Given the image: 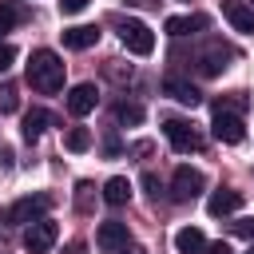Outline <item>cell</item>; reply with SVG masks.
Returning a JSON list of instances; mask_svg holds the SVG:
<instances>
[{
  "instance_id": "obj_23",
  "label": "cell",
  "mask_w": 254,
  "mask_h": 254,
  "mask_svg": "<svg viewBox=\"0 0 254 254\" xmlns=\"http://www.w3.org/2000/svg\"><path fill=\"white\" fill-rule=\"evenodd\" d=\"M0 111H16V87H0Z\"/></svg>"
},
{
  "instance_id": "obj_29",
  "label": "cell",
  "mask_w": 254,
  "mask_h": 254,
  "mask_svg": "<svg viewBox=\"0 0 254 254\" xmlns=\"http://www.w3.org/2000/svg\"><path fill=\"white\" fill-rule=\"evenodd\" d=\"M143 187H147V190H151V194H155V198H159V179H155V175H151V171H147V175H143Z\"/></svg>"
},
{
  "instance_id": "obj_11",
  "label": "cell",
  "mask_w": 254,
  "mask_h": 254,
  "mask_svg": "<svg viewBox=\"0 0 254 254\" xmlns=\"http://www.w3.org/2000/svg\"><path fill=\"white\" fill-rule=\"evenodd\" d=\"M95 103H99L95 83H75V87L67 91V111H71V115H91Z\"/></svg>"
},
{
  "instance_id": "obj_16",
  "label": "cell",
  "mask_w": 254,
  "mask_h": 254,
  "mask_svg": "<svg viewBox=\"0 0 254 254\" xmlns=\"http://www.w3.org/2000/svg\"><path fill=\"white\" fill-rule=\"evenodd\" d=\"M52 123H56V119H52L44 107H32V111L24 115V139H28V143H36V139H40V135H44Z\"/></svg>"
},
{
  "instance_id": "obj_25",
  "label": "cell",
  "mask_w": 254,
  "mask_h": 254,
  "mask_svg": "<svg viewBox=\"0 0 254 254\" xmlns=\"http://www.w3.org/2000/svg\"><path fill=\"white\" fill-rule=\"evenodd\" d=\"M87 4H91V0H60V12H64V16H75V12H83Z\"/></svg>"
},
{
  "instance_id": "obj_30",
  "label": "cell",
  "mask_w": 254,
  "mask_h": 254,
  "mask_svg": "<svg viewBox=\"0 0 254 254\" xmlns=\"http://www.w3.org/2000/svg\"><path fill=\"white\" fill-rule=\"evenodd\" d=\"M83 250H87L83 242H67V246H64V254H83Z\"/></svg>"
},
{
  "instance_id": "obj_8",
  "label": "cell",
  "mask_w": 254,
  "mask_h": 254,
  "mask_svg": "<svg viewBox=\"0 0 254 254\" xmlns=\"http://www.w3.org/2000/svg\"><path fill=\"white\" fill-rule=\"evenodd\" d=\"M214 139L218 143H230V147H238L242 139H246V127H242V119L238 115H230V111H214Z\"/></svg>"
},
{
  "instance_id": "obj_22",
  "label": "cell",
  "mask_w": 254,
  "mask_h": 254,
  "mask_svg": "<svg viewBox=\"0 0 254 254\" xmlns=\"http://www.w3.org/2000/svg\"><path fill=\"white\" fill-rule=\"evenodd\" d=\"M214 111H230V115L246 111V91H230L226 99H218V103H214Z\"/></svg>"
},
{
  "instance_id": "obj_20",
  "label": "cell",
  "mask_w": 254,
  "mask_h": 254,
  "mask_svg": "<svg viewBox=\"0 0 254 254\" xmlns=\"http://www.w3.org/2000/svg\"><path fill=\"white\" fill-rule=\"evenodd\" d=\"M64 147H67V151H75V155H79V151H87V147H91V131H87V127H71V131H67V139H64Z\"/></svg>"
},
{
  "instance_id": "obj_4",
  "label": "cell",
  "mask_w": 254,
  "mask_h": 254,
  "mask_svg": "<svg viewBox=\"0 0 254 254\" xmlns=\"http://www.w3.org/2000/svg\"><path fill=\"white\" fill-rule=\"evenodd\" d=\"M202 187H206L202 171H194V167H175V179H171V198H175V202H190V198H198Z\"/></svg>"
},
{
  "instance_id": "obj_2",
  "label": "cell",
  "mask_w": 254,
  "mask_h": 254,
  "mask_svg": "<svg viewBox=\"0 0 254 254\" xmlns=\"http://www.w3.org/2000/svg\"><path fill=\"white\" fill-rule=\"evenodd\" d=\"M119 40L127 52L135 56H151L155 52V32L143 24V20H119Z\"/></svg>"
},
{
  "instance_id": "obj_24",
  "label": "cell",
  "mask_w": 254,
  "mask_h": 254,
  "mask_svg": "<svg viewBox=\"0 0 254 254\" xmlns=\"http://www.w3.org/2000/svg\"><path fill=\"white\" fill-rule=\"evenodd\" d=\"M12 60H16V48H12V44H0V75L12 67Z\"/></svg>"
},
{
  "instance_id": "obj_12",
  "label": "cell",
  "mask_w": 254,
  "mask_h": 254,
  "mask_svg": "<svg viewBox=\"0 0 254 254\" xmlns=\"http://www.w3.org/2000/svg\"><path fill=\"white\" fill-rule=\"evenodd\" d=\"M163 91H167L175 103H183V107H198V99H202L198 87L187 83V79H179V75H167V79H163Z\"/></svg>"
},
{
  "instance_id": "obj_5",
  "label": "cell",
  "mask_w": 254,
  "mask_h": 254,
  "mask_svg": "<svg viewBox=\"0 0 254 254\" xmlns=\"http://www.w3.org/2000/svg\"><path fill=\"white\" fill-rule=\"evenodd\" d=\"M52 206V194H28V198H16L8 206V222L16 226H32L36 218H44V210Z\"/></svg>"
},
{
  "instance_id": "obj_7",
  "label": "cell",
  "mask_w": 254,
  "mask_h": 254,
  "mask_svg": "<svg viewBox=\"0 0 254 254\" xmlns=\"http://www.w3.org/2000/svg\"><path fill=\"white\" fill-rule=\"evenodd\" d=\"M95 246H99L103 254H119V250L127 246V222H115V218L99 222V230H95Z\"/></svg>"
},
{
  "instance_id": "obj_3",
  "label": "cell",
  "mask_w": 254,
  "mask_h": 254,
  "mask_svg": "<svg viewBox=\"0 0 254 254\" xmlns=\"http://www.w3.org/2000/svg\"><path fill=\"white\" fill-rule=\"evenodd\" d=\"M163 135H167V143H171L179 155H190V151H198V147H202L198 131H194L187 119H163Z\"/></svg>"
},
{
  "instance_id": "obj_19",
  "label": "cell",
  "mask_w": 254,
  "mask_h": 254,
  "mask_svg": "<svg viewBox=\"0 0 254 254\" xmlns=\"http://www.w3.org/2000/svg\"><path fill=\"white\" fill-rule=\"evenodd\" d=\"M24 20H28V8L20 0H0V36L8 28H16V24H24Z\"/></svg>"
},
{
  "instance_id": "obj_28",
  "label": "cell",
  "mask_w": 254,
  "mask_h": 254,
  "mask_svg": "<svg viewBox=\"0 0 254 254\" xmlns=\"http://www.w3.org/2000/svg\"><path fill=\"white\" fill-rule=\"evenodd\" d=\"M206 254H234L230 242H206Z\"/></svg>"
},
{
  "instance_id": "obj_26",
  "label": "cell",
  "mask_w": 254,
  "mask_h": 254,
  "mask_svg": "<svg viewBox=\"0 0 254 254\" xmlns=\"http://www.w3.org/2000/svg\"><path fill=\"white\" fill-rule=\"evenodd\" d=\"M75 190H79V194H75V202H79V210H87V206H91V183H79Z\"/></svg>"
},
{
  "instance_id": "obj_9",
  "label": "cell",
  "mask_w": 254,
  "mask_h": 254,
  "mask_svg": "<svg viewBox=\"0 0 254 254\" xmlns=\"http://www.w3.org/2000/svg\"><path fill=\"white\" fill-rule=\"evenodd\" d=\"M222 16L230 20V28H234V32L254 36V8H250L246 0H222Z\"/></svg>"
},
{
  "instance_id": "obj_14",
  "label": "cell",
  "mask_w": 254,
  "mask_h": 254,
  "mask_svg": "<svg viewBox=\"0 0 254 254\" xmlns=\"http://www.w3.org/2000/svg\"><path fill=\"white\" fill-rule=\"evenodd\" d=\"M238 206H242V190H214L210 202H206L210 218H226V214H234Z\"/></svg>"
},
{
  "instance_id": "obj_13",
  "label": "cell",
  "mask_w": 254,
  "mask_h": 254,
  "mask_svg": "<svg viewBox=\"0 0 254 254\" xmlns=\"http://www.w3.org/2000/svg\"><path fill=\"white\" fill-rule=\"evenodd\" d=\"M210 20L202 16V12H194V16H171L163 28H167V36H175V40H183V36H194V32H202Z\"/></svg>"
},
{
  "instance_id": "obj_6",
  "label": "cell",
  "mask_w": 254,
  "mask_h": 254,
  "mask_svg": "<svg viewBox=\"0 0 254 254\" xmlns=\"http://www.w3.org/2000/svg\"><path fill=\"white\" fill-rule=\"evenodd\" d=\"M56 238H60V226H56L52 218H36V222L24 230V250H28V254H48V250L56 246Z\"/></svg>"
},
{
  "instance_id": "obj_21",
  "label": "cell",
  "mask_w": 254,
  "mask_h": 254,
  "mask_svg": "<svg viewBox=\"0 0 254 254\" xmlns=\"http://www.w3.org/2000/svg\"><path fill=\"white\" fill-rule=\"evenodd\" d=\"M143 115H147V111H143L139 103H127V99L115 107V119H119V123H131V127H135V123H143Z\"/></svg>"
},
{
  "instance_id": "obj_33",
  "label": "cell",
  "mask_w": 254,
  "mask_h": 254,
  "mask_svg": "<svg viewBox=\"0 0 254 254\" xmlns=\"http://www.w3.org/2000/svg\"><path fill=\"white\" fill-rule=\"evenodd\" d=\"M246 254H254V246H250V250H246Z\"/></svg>"
},
{
  "instance_id": "obj_10",
  "label": "cell",
  "mask_w": 254,
  "mask_h": 254,
  "mask_svg": "<svg viewBox=\"0 0 254 254\" xmlns=\"http://www.w3.org/2000/svg\"><path fill=\"white\" fill-rule=\"evenodd\" d=\"M60 36H64V48H71V52H87V48L99 44V28L95 24H75V28H64Z\"/></svg>"
},
{
  "instance_id": "obj_18",
  "label": "cell",
  "mask_w": 254,
  "mask_h": 254,
  "mask_svg": "<svg viewBox=\"0 0 254 254\" xmlns=\"http://www.w3.org/2000/svg\"><path fill=\"white\" fill-rule=\"evenodd\" d=\"M127 198H131V183H127L123 175H115V179L103 183V202H107V206H123Z\"/></svg>"
},
{
  "instance_id": "obj_31",
  "label": "cell",
  "mask_w": 254,
  "mask_h": 254,
  "mask_svg": "<svg viewBox=\"0 0 254 254\" xmlns=\"http://www.w3.org/2000/svg\"><path fill=\"white\" fill-rule=\"evenodd\" d=\"M127 4H135V8H159V0H127Z\"/></svg>"
},
{
  "instance_id": "obj_32",
  "label": "cell",
  "mask_w": 254,
  "mask_h": 254,
  "mask_svg": "<svg viewBox=\"0 0 254 254\" xmlns=\"http://www.w3.org/2000/svg\"><path fill=\"white\" fill-rule=\"evenodd\" d=\"M119 254H147V250H143V246H131V242H127V246H123Z\"/></svg>"
},
{
  "instance_id": "obj_1",
  "label": "cell",
  "mask_w": 254,
  "mask_h": 254,
  "mask_svg": "<svg viewBox=\"0 0 254 254\" xmlns=\"http://www.w3.org/2000/svg\"><path fill=\"white\" fill-rule=\"evenodd\" d=\"M28 83L36 91H44V95H56L64 87V60L56 52H48V48L32 52V60H28Z\"/></svg>"
},
{
  "instance_id": "obj_27",
  "label": "cell",
  "mask_w": 254,
  "mask_h": 254,
  "mask_svg": "<svg viewBox=\"0 0 254 254\" xmlns=\"http://www.w3.org/2000/svg\"><path fill=\"white\" fill-rule=\"evenodd\" d=\"M234 230H238L242 238H254V218H242V222H234Z\"/></svg>"
},
{
  "instance_id": "obj_34",
  "label": "cell",
  "mask_w": 254,
  "mask_h": 254,
  "mask_svg": "<svg viewBox=\"0 0 254 254\" xmlns=\"http://www.w3.org/2000/svg\"><path fill=\"white\" fill-rule=\"evenodd\" d=\"M250 8H254V4H250Z\"/></svg>"
},
{
  "instance_id": "obj_17",
  "label": "cell",
  "mask_w": 254,
  "mask_h": 254,
  "mask_svg": "<svg viewBox=\"0 0 254 254\" xmlns=\"http://www.w3.org/2000/svg\"><path fill=\"white\" fill-rule=\"evenodd\" d=\"M175 250H179V254H198V250H206L202 230H198V226H183V230L175 234Z\"/></svg>"
},
{
  "instance_id": "obj_15",
  "label": "cell",
  "mask_w": 254,
  "mask_h": 254,
  "mask_svg": "<svg viewBox=\"0 0 254 254\" xmlns=\"http://www.w3.org/2000/svg\"><path fill=\"white\" fill-rule=\"evenodd\" d=\"M226 60H230V48H222V44H210V48L198 56V67H202V75H218V71L226 67Z\"/></svg>"
}]
</instances>
